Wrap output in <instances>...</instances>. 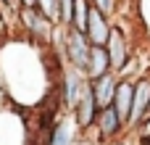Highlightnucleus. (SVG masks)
<instances>
[{
    "mask_svg": "<svg viewBox=\"0 0 150 145\" xmlns=\"http://www.w3.org/2000/svg\"><path fill=\"white\" fill-rule=\"evenodd\" d=\"M134 145H150V137H137V140H134Z\"/></svg>",
    "mask_w": 150,
    "mask_h": 145,
    "instance_id": "nucleus-19",
    "label": "nucleus"
},
{
    "mask_svg": "<svg viewBox=\"0 0 150 145\" xmlns=\"http://www.w3.org/2000/svg\"><path fill=\"white\" fill-rule=\"evenodd\" d=\"M150 116V74L137 77L134 82V106H132V124H129V132L134 135L140 129V124Z\"/></svg>",
    "mask_w": 150,
    "mask_h": 145,
    "instance_id": "nucleus-7",
    "label": "nucleus"
},
{
    "mask_svg": "<svg viewBox=\"0 0 150 145\" xmlns=\"http://www.w3.org/2000/svg\"><path fill=\"white\" fill-rule=\"evenodd\" d=\"M98 11H103V13H108L111 18H116V13L121 11V0H90Z\"/></svg>",
    "mask_w": 150,
    "mask_h": 145,
    "instance_id": "nucleus-13",
    "label": "nucleus"
},
{
    "mask_svg": "<svg viewBox=\"0 0 150 145\" xmlns=\"http://www.w3.org/2000/svg\"><path fill=\"white\" fill-rule=\"evenodd\" d=\"M137 137H150V116L142 122V124H140V129L134 132V140H137Z\"/></svg>",
    "mask_w": 150,
    "mask_h": 145,
    "instance_id": "nucleus-15",
    "label": "nucleus"
},
{
    "mask_svg": "<svg viewBox=\"0 0 150 145\" xmlns=\"http://www.w3.org/2000/svg\"><path fill=\"white\" fill-rule=\"evenodd\" d=\"M63 58L50 48L29 37H13L0 42V82L8 106L18 111H40L53 100L55 74L63 69Z\"/></svg>",
    "mask_w": 150,
    "mask_h": 145,
    "instance_id": "nucleus-1",
    "label": "nucleus"
},
{
    "mask_svg": "<svg viewBox=\"0 0 150 145\" xmlns=\"http://www.w3.org/2000/svg\"><path fill=\"white\" fill-rule=\"evenodd\" d=\"M98 114H100V108H98V103H95L90 87H84L82 95H79V100H76L74 108H71V119H74V127H76L79 137H92Z\"/></svg>",
    "mask_w": 150,
    "mask_h": 145,
    "instance_id": "nucleus-6",
    "label": "nucleus"
},
{
    "mask_svg": "<svg viewBox=\"0 0 150 145\" xmlns=\"http://www.w3.org/2000/svg\"><path fill=\"white\" fill-rule=\"evenodd\" d=\"M116 85H119V74L108 71V74H98V77H87V87L98 103V108L113 106V95H116Z\"/></svg>",
    "mask_w": 150,
    "mask_h": 145,
    "instance_id": "nucleus-9",
    "label": "nucleus"
},
{
    "mask_svg": "<svg viewBox=\"0 0 150 145\" xmlns=\"http://www.w3.org/2000/svg\"><path fill=\"white\" fill-rule=\"evenodd\" d=\"M76 145H103V143H98L95 137H79V143Z\"/></svg>",
    "mask_w": 150,
    "mask_h": 145,
    "instance_id": "nucleus-17",
    "label": "nucleus"
},
{
    "mask_svg": "<svg viewBox=\"0 0 150 145\" xmlns=\"http://www.w3.org/2000/svg\"><path fill=\"white\" fill-rule=\"evenodd\" d=\"M18 8H40V0H16Z\"/></svg>",
    "mask_w": 150,
    "mask_h": 145,
    "instance_id": "nucleus-16",
    "label": "nucleus"
},
{
    "mask_svg": "<svg viewBox=\"0 0 150 145\" xmlns=\"http://www.w3.org/2000/svg\"><path fill=\"white\" fill-rule=\"evenodd\" d=\"M0 11H3V13H11V16L16 18V11H18V3H16V0H0Z\"/></svg>",
    "mask_w": 150,
    "mask_h": 145,
    "instance_id": "nucleus-14",
    "label": "nucleus"
},
{
    "mask_svg": "<svg viewBox=\"0 0 150 145\" xmlns=\"http://www.w3.org/2000/svg\"><path fill=\"white\" fill-rule=\"evenodd\" d=\"M105 50H108V55H111V69H113V74H124L127 71V66H129V61L134 58V37H132V32H129V26L124 24V21H116L113 18V29H111V37H108V42H105Z\"/></svg>",
    "mask_w": 150,
    "mask_h": 145,
    "instance_id": "nucleus-2",
    "label": "nucleus"
},
{
    "mask_svg": "<svg viewBox=\"0 0 150 145\" xmlns=\"http://www.w3.org/2000/svg\"><path fill=\"white\" fill-rule=\"evenodd\" d=\"M127 132H129V127L121 122V116L116 114L113 106L100 108L98 122H95V129H92V137H95L98 143H103V145H119V143H121V137H127Z\"/></svg>",
    "mask_w": 150,
    "mask_h": 145,
    "instance_id": "nucleus-5",
    "label": "nucleus"
},
{
    "mask_svg": "<svg viewBox=\"0 0 150 145\" xmlns=\"http://www.w3.org/2000/svg\"><path fill=\"white\" fill-rule=\"evenodd\" d=\"M134 82L137 77H119L116 95H113V108L121 116V122L129 127L132 124V106H134Z\"/></svg>",
    "mask_w": 150,
    "mask_h": 145,
    "instance_id": "nucleus-10",
    "label": "nucleus"
},
{
    "mask_svg": "<svg viewBox=\"0 0 150 145\" xmlns=\"http://www.w3.org/2000/svg\"><path fill=\"white\" fill-rule=\"evenodd\" d=\"M84 87H87V77L79 74V71H74V69H69V66H63L55 74V85H53V100H55V106L63 114H71V108L79 100V95H82Z\"/></svg>",
    "mask_w": 150,
    "mask_h": 145,
    "instance_id": "nucleus-3",
    "label": "nucleus"
},
{
    "mask_svg": "<svg viewBox=\"0 0 150 145\" xmlns=\"http://www.w3.org/2000/svg\"><path fill=\"white\" fill-rule=\"evenodd\" d=\"M3 106H8V100H5V90H3V82H0V108Z\"/></svg>",
    "mask_w": 150,
    "mask_h": 145,
    "instance_id": "nucleus-18",
    "label": "nucleus"
},
{
    "mask_svg": "<svg viewBox=\"0 0 150 145\" xmlns=\"http://www.w3.org/2000/svg\"><path fill=\"white\" fill-rule=\"evenodd\" d=\"M111 29H113V18L92 5L90 18H87V29H84L87 42H90L92 48H105V42H108V37H111Z\"/></svg>",
    "mask_w": 150,
    "mask_h": 145,
    "instance_id": "nucleus-8",
    "label": "nucleus"
},
{
    "mask_svg": "<svg viewBox=\"0 0 150 145\" xmlns=\"http://www.w3.org/2000/svg\"><path fill=\"white\" fill-rule=\"evenodd\" d=\"M16 24H18L24 37H29V40H34L40 45H50L55 24L40 8H18L16 11Z\"/></svg>",
    "mask_w": 150,
    "mask_h": 145,
    "instance_id": "nucleus-4",
    "label": "nucleus"
},
{
    "mask_svg": "<svg viewBox=\"0 0 150 145\" xmlns=\"http://www.w3.org/2000/svg\"><path fill=\"white\" fill-rule=\"evenodd\" d=\"M113 71L111 69V55L105 48H92L90 50V69H87V77H98V74H108Z\"/></svg>",
    "mask_w": 150,
    "mask_h": 145,
    "instance_id": "nucleus-11",
    "label": "nucleus"
},
{
    "mask_svg": "<svg viewBox=\"0 0 150 145\" xmlns=\"http://www.w3.org/2000/svg\"><path fill=\"white\" fill-rule=\"evenodd\" d=\"M90 11H92V3H90V0H74V11H71V29L84 32V29H87Z\"/></svg>",
    "mask_w": 150,
    "mask_h": 145,
    "instance_id": "nucleus-12",
    "label": "nucleus"
}]
</instances>
